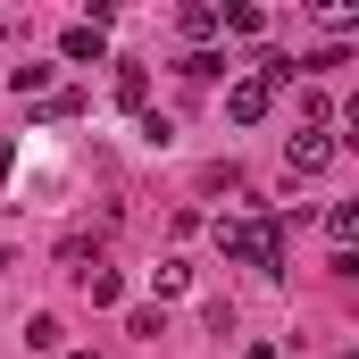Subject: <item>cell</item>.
<instances>
[{
  "label": "cell",
  "instance_id": "1",
  "mask_svg": "<svg viewBox=\"0 0 359 359\" xmlns=\"http://www.w3.org/2000/svg\"><path fill=\"white\" fill-rule=\"evenodd\" d=\"M217 251H226L234 268L284 276V217H234V226H217Z\"/></svg>",
  "mask_w": 359,
  "mask_h": 359
},
{
  "label": "cell",
  "instance_id": "2",
  "mask_svg": "<svg viewBox=\"0 0 359 359\" xmlns=\"http://www.w3.org/2000/svg\"><path fill=\"white\" fill-rule=\"evenodd\" d=\"M268 109H276V84H268V76H259V67L226 84V117H234V126H259Z\"/></svg>",
  "mask_w": 359,
  "mask_h": 359
},
{
  "label": "cell",
  "instance_id": "3",
  "mask_svg": "<svg viewBox=\"0 0 359 359\" xmlns=\"http://www.w3.org/2000/svg\"><path fill=\"white\" fill-rule=\"evenodd\" d=\"M334 151H343V142H334L326 126H301V134H292V151H284V168H292V176H326V168H334Z\"/></svg>",
  "mask_w": 359,
  "mask_h": 359
},
{
  "label": "cell",
  "instance_id": "4",
  "mask_svg": "<svg viewBox=\"0 0 359 359\" xmlns=\"http://www.w3.org/2000/svg\"><path fill=\"white\" fill-rule=\"evenodd\" d=\"M59 59H67V67H100V59H109V25H67V34H59Z\"/></svg>",
  "mask_w": 359,
  "mask_h": 359
},
{
  "label": "cell",
  "instance_id": "5",
  "mask_svg": "<svg viewBox=\"0 0 359 359\" xmlns=\"http://www.w3.org/2000/svg\"><path fill=\"white\" fill-rule=\"evenodd\" d=\"M76 284H84V301H92V309H117V301H126V276H117V268H84Z\"/></svg>",
  "mask_w": 359,
  "mask_h": 359
},
{
  "label": "cell",
  "instance_id": "6",
  "mask_svg": "<svg viewBox=\"0 0 359 359\" xmlns=\"http://www.w3.org/2000/svg\"><path fill=\"white\" fill-rule=\"evenodd\" d=\"M176 34H184V42H209V34H217V8H209V0H184V8H176Z\"/></svg>",
  "mask_w": 359,
  "mask_h": 359
},
{
  "label": "cell",
  "instance_id": "7",
  "mask_svg": "<svg viewBox=\"0 0 359 359\" xmlns=\"http://www.w3.org/2000/svg\"><path fill=\"white\" fill-rule=\"evenodd\" d=\"M0 84L17 92V100H42V92H50V67H34V59H25V67H8Z\"/></svg>",
  "mask_w": 359,
  "mask_h": 359
},
{
  "label": "cell",
  "instance_id": "8",
  "mask_svg": "<svg viewBox=\"0 0 359 359\" xmlns=\"http://www.w3.org/2000/svg\"><path fill=\"white\" fill-rule=\"evenodd\" d=\"M59 343H67V326H59L50 309H42V318H25V351H59Z\"/></svg>",
  "mask_w": 359,
  "mask_h": 359
},
{
  "label": "cell",
  "instance_id": "9",
  "mask_svg": "<svg viewBox=\"0 0 359 359\" xmlns=\"http://www.w3.org/2000/svg\"><path fill=\"white\" fill-rule=\"evenodd\" d=\"M176 76H184V84H209V76H226V59H217V50H184Z\"/></svg>",
  "mask_w": 359,
  "mask_h": 359
},
{
  "label": "cell",
  "instance_id": "10",
  "mask_svg": "<svg viewBox=\"0 0 359 359\" xmlns=\"http://www.w3.org/2000/svg\"><path fill=\"white\" fill-rule=\"evenodd\" d=\"M326 234H334V251H351V234H359V209H351V201L326 209Z\"/></svg>",
  "mask_w": 359,
  "mask_h": 359
},
{
  "label": "cell",
  "instance_id": "11",
  "mask_svg": "<svg viewBox=\"0 0 359 359\" xmlns=\"http://www.w3.org/2000/svg\"><path fill=\"white\" fill-rule=\"evenodd\" d=\"M151 100V76L142 67H117V109H142Z\"/></svg>",
  "mask_w": 359,
  "mask_h": 359
},
{
  "label": "cell",
  "instance_id": "12",
  "mask_svg": "<svg viewBox=\"0 0 359 359\" xmlns=\"http://www.w3.org/2000/svg\"><path fill=\"white\" fill-rule=\"evenodd\" d=\"M318 25H326V34H351L359 8H351V0H326V8H318Z\"/></svg>",
  "mask_w": 359,
  "mask_h": 359
},
{
  "label": "cell",
  "instance_id": "13",
  "mask_svg": "<svg viewBox=\"0 0 359 359\" xmlns=\"http://www.w3.org/2000/svg\"><path fill=\"white\" fill-rule=\"evenodd\" d=\"M126 334H142V343H159V334H168V318H159V309H134V318H126Z\"/></svg>",
  "mask_w": 359,
  "mask_h": 359
},
{
  "label": "cell",
  "instance_id": "14",
  "mask_svg": "<svg viewBox=\"0 0 359 359\" xmlns=\"http://www.w3.org/2000/svg\"><path fill=\"white\" fill-rule=\"evenodd\" d=\"M151 284H159V292H184V284H192V268H184V259H168V268H151Z\"/></svg>",
  "mask_w": 359,
  "mask_h": 359
},
{
  "label": "cell",
  "instance_id": "15",
  "mask_svg": "<svg viewBox=\"0 0 359 359\" xmlns=\"http://www.w3.org/2000/svg\"><path fill=\"white\" fill-rule=\"evenodd\" d=\"M8 176H17V142H0V184H8Z\"/></svg>",
  "mask_w": 359,
  "mask_h": 359
},
{
  "label": "cell",
  "instance_id": "16",
  "mask_svg": "<svg viewBox=\"0 0 359 359\" xmlns=\"http://www.w3.org/2000/svg\"><path fill=\"white\" fill-rule=\"evenodd\" d=\"M251 359H276V343H259V351H251Z\"/></svg>",
  "mask_w": 359,
  "mask_h": 359
},
{
  "label": "cell",
  "instance_id": "17",
  "mask_svg": "<svg viewBox=\"0 0 359 359\" xmlns=\"http://www.w3.org/2000/svg\"><path fill=\"white\" fill-rule=\"evenodd\" d=\"M0 268H17V259H8V251H0Z\"/></svg>",
  "mask_w": 359,
  "mask_h": 359
},
{
  "label": "cell",
  "instance_id": "18",
  "mask_svg": "<svg viewBox=\"0 0 359 359\" xmlns=\"http://www.w3.org/2000/svg\"><path fill=\"white\" fill-rule=\"evenodd\" d=\"M67 359H92V351H67Z\"/></svg>",
  "mask_w": 359,
  "mask_h": 359
}]
</instances>
